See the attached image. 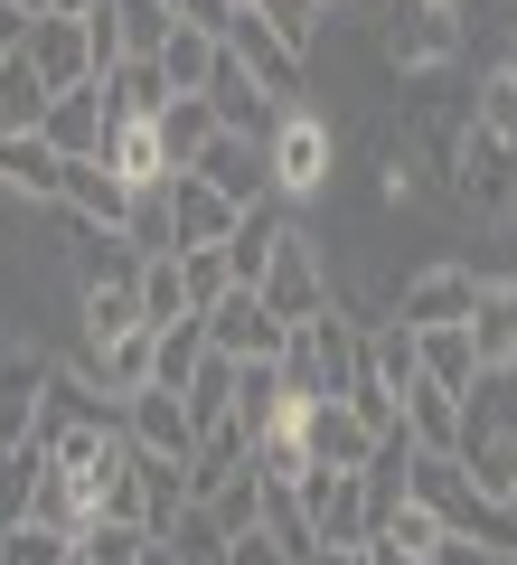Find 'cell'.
<instances>
[{
	"mask_svg": "<svg viewBox=\"0 0 517 565\" xmlns=\"http://www.w3.org/2000/svg\"><path fill=\"white\" fill-rule=\"evenodd\" d=\"M461 471H471L489 500L517 490V367H480V386L461 396Z\"/></svg>",
	"mask_w": 517,
	"mask_h": 565,
	"instance_id": "6da1fadb",
	"label": "cell"
},
{
	"mask_svg": "<svg viewBox=\"0 0 517 565\" xmlns=\"http://www.w3.org/2000/svg\"><path fill=\"white\" fill-rule=\"evenodd\" d=\"M282 377H292V396H358V377H367V330L338 321V311L301 321L292 349H282Z\"/></svg>",
	"mask_w": 517,
	"mask_h": 565,
	"instance_id": "7a4b0ae2",
	"label": "cell"
},
{
	"mask_svg": "<svg viewBox=\"0 0 517 565\" xmlns=\"http://www.w3.org/2000/svg\"><path fill=\"white\" fill-rule=\"evenodd\" d=\"M66 434H122V396H104L85 367H47V396H39V434L29 444L57 452Z\"/></svg>",
	"mask_w": 517,
	"mask_h": 565,
	"instance_id": "3957f363",
	"label": "cell"
},
{
	"mask_svg": "<svg viewBox=\"0 0 517 565\" xmlns=\"http://www.w3.org/2000/svg\"><path fill=\"white\" fill-rule=\"evenodd\" d=\"M301 509H311V527H320V556L377 537V490H367V471H311V481H301Z\"/></svg>",
	"mask_w": 517,
	"mask_h": 565,
	"instance_id": "277c9868",
	"label": "cell"
},
{
	"mask_svg": "<svg viewBox=\"0 0 517 565\" xmlns=\"http://www.w3.org/2000/svg\"><path fill=\"white\" fill-rule=\"evenodd\" d=\"M263 311H273V321H292V330L330 311V274H320V245L301 236V226H282L273 264H263Z\"/></svg>",
	"mask_w": 517,
	"mask_h": 565,
	"instance_id": "5b68a950",
	"label": "cell"
},
{
	"mask_svg": "<svg viewBox=\"0 0 517 565\" xmlns=\"http://www.w3.org/2000/svg\"><path fill=\"white\" fill-rule=\"evenodd\" d=\"M263 161H273V199H320L330 189V122L292 104L273 122V141H263Z\"/></svg>",
	"mask_w": 517,
	"mask_h": 565,
	"instance_id": "8992f818",
	"label": "cell"
},
{
	"mask_svg": "<svg viewBox=\"0 0 517 565\" xmlns=\"http://www.w3.org/2000/svg\"><path fill=\"white\" fill-rule=\"evenodd\" d=\"M480 311V274L471 264H423V274H405V292H396V321L414 330H461Z\"/></svg>",
	"mask_w": 517,
	"mask_h": 565,
	"instance_id": "52a82bcc",
	"label": "cell"
},
{
	"mask_svg": "<svg viewBox=\"0 0 517 565\" xmlns=\"http://www.w3.org/2000/svg\"><path fill=\"white\" fill-rule=\"evenodd\" d=\"M461 199H471V217L480 226H508L517 217V141H498V132H461Z\"/></svg>",
	"mask_w": 517,
	"mask_h": 565,
	"instance_id": "ba28073f",
	"label": "cell"
},
{
	"mask_svg": "<svg viewBox=\"0 0 517 565\" xmlns=\"http://www.w3.org/2000/svg\"><path fill=\"white\" fill-rule=\"evenodd\" d=\"M226 57H236L245 76H255L263 95L282 104V114H292V104H301V47L282 39V29L263 20V10H236V29H226Z\"/></svg>",
	"mask_w": 517,
	"mask_h": 565,
	"instance_id": "9c48e42d",
	"label": "cell"
},
{
	"mask_svg": "<svg viewBox=\"0 0 517 565\" xmlns=\"http://www.w3.org/2000/svg\"><path fill=\"white\" fill-rule=\"evenodd\" d=\"M377 39H386V57H396L405 76H423V66H452V57H461V20H452V10H423V0H386Z\"/></svg>",
	"mask_w": 517,
	"mask_h": 565,
	"instance_id": "30bf717a",
	"label": "cell"
},
{
	"mask_svg": "<svg viewBox=\"0 0 517 565\" xmlns=\"http://www.w3.org/2000/svg\"><path fill=\"white\" fill-rule=\"evenodd\" d=\"M207 349H217V359H236V367L282 359V349H292V321H273V311H263V292H226V302L207 311Z\"/></svg>",
	"mask_w": 517,
	"mask_h": 565,
	"instance_id": "8fae6325",
	"label": "cell"
},
{
	"mask_svg": "<svg viewBox=\"0 0 517 565\" xmlns=\"http://www.w3.org/2000/svg\"><path fill=\"white\" fill-rule=\"evenodd\" d=\"M122 434H132V452H151V462H198V424H189V405L170 396V386H141L132 405H122Z\"/></svg>",
	"mask_w": 517,
	"mask_h": 565,
	"instance_id": "7c38bea8",
	"label": "cell"
},
{
	"mask_svg": "<svg viewBox=\"0 0 517 565\" xmlns=\"http://www.w3.org/2000/svg\"><path fill=\"white\" fill-rule=\"evenodd\" d=\"M0 189L29 207H66V151L47 132H10L0 141Z\"/></svg>",
	"mask_w": 517,
	"mask_h": 565,
	"instance_id": "4fadbf2b",
	"label": "cell"
},
{
	"mask_svg": "<svg viewBox=\"0 0 517 565\" xmlns=\"http://www.w3.org/2000/svg\"><path fill=\"white\" fill-rule=\"evenodd\" d=\"M132 199H141V189H122L104 161H66V207H57V217L95 226V236H122V226H132Z\"/></svg>",
	"mask_w": 517,
	"mask_h": 565,
	"instance_id": "5bb4252c",
	"label": "cell"
},
{
	"mask_svg": "<svg viewBox=\"0 0 517 565\" xmlns=\"http://www.w3.org/2000/svg\"><path fill=\"white\" fill-rule=\"evenodd\" d=\"M377 444H386V434H377V424H367L348 396H320V415H311L320 471H367V462H377Z\"/></svg>",
	"mask_w": 517,
	"mask_h": 565,
	"instance_id": "9a60e30c",
	"label": "cell"
},
{
	"mask_svg": "<svg viewBox=\"0 0 517 565\" xmlns=\"http://www.w3.org/2000/svg\"><path fill=\"white\" fill-rule=\"evenodd\" d=\"M29 66L47 76V95L95 85V39H85V20H39V29H29Z\"/></svg>",
	"mask_w": 517,
	"mask_h": 565,
	"instance_id": "2e32d148",
	"label": "cell"
},
{
	"mask_svg": "<svg viewBox=\"0 0 517 565\" xmlns=\"http://www.w3.org/2000/svg\"><path fill=\"white\" fill-rule=\"evenodd\" d=\"M39 132L57 141L66 161H104V141H114V114H104V85H76V95H57Z\"/></svg>",
	"mask_w": 517,
	"mask_h": 565,
	"instance_id": "e0dca14e",
	"label": "cell"
},
{
	"mask_svg": "<svg viewBox=\"0 0 517 565\" xmlns=\"http://www.w3.org/2000/svg\"><path fill=\"white\" fill-rule=\"evenodd\" d=\"M198 180H217L226 207H273V161H263V141H236V132H226L217 151L198 161Z\"/></svg>",
	"mask_w": 517,
	"mask_h": 565,
	"instance_id": "ac0fdd59",
	"label": "cell"
},
{
	"mask_svg": "<svg viewBox=\"0 0 517 565\" xmlns=\"http://www.w3.org/2000/svg\"><path fill=\"white\" fill-rule=\"evenodd\" d=\"M39 396H47V359L39 349H0V452L39 434Z\"/></svg>",
	"mask_w": 517,
	"mask_h": 565,
	"instance_id": "d6986e66",
	"label": "cell"
},
{
	"mask_svg": "<svg viewBox=\"0 0 517 565\" xmlns=\"http://www.w3.org/2000/svg\"><path fill=\"white\" fill-rule=\"evenodd\" d=\"M170 104H180V85L160 76V57H122L114 76H104V114L114 122H160Z\"/></svg>",
	"mask_w": 517,
	"mask_h": 565,
	"instance_id": "ffe728a7",
	"label": "cell"
},
{
	"mask_svg": "<svg viewBox=\"0 0 517 565\" xmlns=\"http://www.w3.org/2000/svg\"><path fill=\"white\" fill-rule=\"evenodd\" d=\"M170 217H180V255H189V245H226L245 207H226V199H217V180L180 170V180H170Z\"/></svg>",
	"mask_w": 517,
	"mask_h": 565,
	"instance_id": "44dd1931",
	"label": "cell"
},
{
	"mask_svg": "<svg viewBox=\"0 0 517 565\" xmlns=\"http://www.w3.org/2000/svg\"><path fill=\"white\" fill-rule=\"evenodd\" d=\"M207 104H217V122H226V132H236V141H273V122H282V104L263 95V85L245 76L236 57L217 66V85H207Z\"/></svg>",
	"mask_w": 517,
	"mask_h": 565,
	"instance_id": "7402d4cb",
	"label": "cell"
},
{
	"mask_svg": "<svg viewBox=\"0 0 517 565\" xmlns=\"http://www.w3.org/2000/svg\"><path fill=\"white\" fill-rule=\"evenodd\" d=\"M151 359H160V330H122V340L85 349V377H95L104 396H122V405H132L141 386H151Z\"/></svg>",
	"mask_w": 517,
	"mask_h": 565,
	"instance_id": "603a6c76",
	"label": "cell"
},
{
	"mask_svg": "<svg viewBox=\"0 0 517 565\" xmlns=\"http://www.w3.org/2000/svg\"><path fill=\"white\" fill-rule=\"evenodd\" d=\"M282 226H292V217H282V199H273V207H245V217H236V236L217 245V255H226V274H236V292H263V264H273Z\"/></svg>",
	"mask_w": 517,
	"mask_h": 565,
	"instance_id": "cb8c5ba5",
	"label": "cell"
},
{
	"mask_svg": "<svg viewBox=\"0 0 517 565\" xmlns=\"http://www.w3.org/2000/svg\"><path fill=\"white\" fill-rule=\"evenodd\" d=\"M217 141H226V122H217V104H207V95H180L170 114H160V151H170V180H180V170H198Z\"/></svg>",
	"mask_w": 517,
	"mask_h": 565,
	"instance_id": "d4e9b609",
	"label": "cell"
},
{
	"mask_svg": "<svg viewBox=\"0 0 517 565\" xmlns=\"http://www.w3.org/2000/svg\"><path fill=\"white\" fill-rule=\"evenodd\" d=\"M104 170H114L122 189H170V151H160V122H114V141H104Z\"/></svg>",
	"mask_w": 517,
	"mask_h": 565,
	"instance_id": "484cf974",
	"label": "cell"
},
{
	"mask_svg": "<svg viewBox=\"0 0 517 565\" xmlns=\"http://www.w3.org/2000/svg\"><path fill=\"white\" fill-rule=\"evenodd\" d=\"M396 405H405V434H414L423 452H461V396H452V386L414 377V386H405Z\"/></svg>",
	"mask_w": 517,
	"mask_h": 565,
	"instance_id": "4316f807",
	"label": "cell"
},
{
	"mask_svg": "<svg viewBox=\"0 0 517 565\" xmlns=\"http://www.w3.org/2000/svg\"><path fill=\"white\" fill-rule=\"evenodd\" d=\"M217 66H226V39H217V29H198V20H180V39L160 47V76L180 85V95H207Z\"/></svg>",
	"mask_w": 517,
	"mask_h": 565,
	"instance_id": "83f0119b",
	"label": "cell"
},
{
	"mask_svg": "<svg viewBox=\"0 0 517 565\" xmlns=\"http://www.w3.org/2000/svg\"><path fill=\"white\" fill-rule=\"evenodd\" d=\"M263 500H273V481H263V471L245 462V471H226V481L207 490L198 509H207V519L226 527V546H236V537H255V527H263Z\"/></svg>",
	"mask_w": 517,
	"mask_h": 565,
	"instance_id": "f1b7e54d",
	"label": "cell"
},
{
	"mask_svg": "<svg viewBox=\"0 0 517 565\" xmlns=\"http://www.w3.org/2000/svg\"><path fill=\"white\" fill-rule=\"evenodd\" d=\"M471 349H480V367H517V282H480Z\"/></svg>",
	"mask_w": 517,
	"mask_h": 565,
	"instance_id": "f546056e",
	"label": "cell"
},
{
	"mask_svg": "<svg viewBox=\"0 0 517 565\" xmlns=\"http://www.w3.org/2000/svg\"><path fill=\"white\" fill-rule=\"evenodd\" d=\"M47 104H57V95H47V76L29 66V47H20V57H0V141H10V132H39Z\"/></svg>",
	"mask_w": 517,
	"mask_h": 565,
	"instance_id": "4dcf8cb0",
	"label": "cell"
},
{
	"mask_svg": "<svg viewBox=\"0 0 517 565\" xmlns=\"http://www.w3.org/2000/svg\"><path fill=\"white\" fill-rule=\"evenodd\" d=\"M122 330H151V321H141V274H132V282H95V292H85V349L122 340Z\"/></svg>",
	"mask_w": 517,
	"mask_h": 565,
	"instance_id": "1f68e13d",
	"label": "cell"
},
{
	"mask_svg": "<svg viewBox=\"0 0 517 565\" xmlns=\"http://www.w3.org/2000/svg\"><path fill=\"white\" fill-rule=\"evenodd\" d=\"M39 481H47V452L39 444H10V452H0V527H29Z\"/></svg>",
	"mask_w": 517,
	"mask_h": 565,
	"instance_id": "d6a6232c",
	"label": "cell"
},
{
	"mask_svg": "<svg viewBox=\"0 0 517 565\" xmlns=\"http://www.w3.org/2000/svg\"><path fill=\"white\" fill-rule=\"evenodd\" d=\"M423 377H433V386H452V396H471V386H480L471 321H461V330H423Z\"/></svg>",
	"mask_w": 517,
	"mask_h": 565,
	"instance_id": "836d02e7",
	"label": "cell"
},
{
	"mask_svg": "<svg viewBox=\"0 0 517 565\" xmlns=\"http://www.w3.org/2000/svg\"><path fill=\"white\" fill-rule=\"evenodd\" d=\"M114 29H122V57H160L180 39V10L170 0H114Z\"/></svg>",
	"mask_w": 517,
	"mask_h": 565,
	"instance_id": "e575fe53",
	"label": "cell"
},
{
	"mask_svg": "<svg viewBox=\"0 0 517 565\" xmlns=\"http://www.w3.org/2000/svg\"><path fill=\"white\" fill-rule=\"evenodd\" d=\"M122 245H132L141 264L180 255V217H170V189H141V199H132V226H122Z\"/></svg>",
	"mask_w": 517,
	"mask_h": 565,
	"instance_id": "d590c367",
	"label": "cell"
},
{
	"mask_svg": "<svg viewBox=\"0 0 517 565\" xmlns=\"http://www.w3.org/2000/svg\"><path fill=\"white\" fill-rule=\"evenodd\" d=\"M207 367V321H180L160 330V359H151V386H170V396H189V377Z\"/></svg>",
	"mask_w": 517,
	"mask_h": 565,
	"instance_id": "8d00e7d4",
	"label": "cell"
},
{
	"mask_svg": "<svg viewBox=\"0 0 517 565\" xmlns=\"http://www.w3.org/2000/svg\"><path fill=\"white\" fill-rule=\"evenodd\" d=\"M151 527H122V519H95V527H85V537H76V556L85 565H151Z\"/></svg>",
	"mask_w": 517,
	"mask_h": 565,
	"instance_id": "74e56055",
	"label": "cell"
},
{
	"mask_svg": "<svg viewBox=\"0 0 517 565\" xmlns=\"http://www.w3.org/2000/svg\"><path fill=\"white\" fill-rule=\"evenodd\" d=\"M180 282H189V311H198V321L226 302V292H236V274H226L217 245H189V255H180Z\"/></svg>",
	"mask_w": 517,
	"mask_h": 565,
	"instance_id": "f35d334b",
	"label": "cell"
},
{
	"mask_svg": "<svg viewBox=\"0 0 517 565\" xmlns=\"http://www.w3.org/2000/svg\"><path fill=\"white\" fill-rule=\"evenodd\" d=\"M160 546H170V556H180V565H226V527L207 519L198 500L180 509V527H170V537H160Z\"/></svg>",
	"mask_w": 517,
	"mask_h": 565,
	"instance_id": "ab89813d",
	"label": "cell"
},
{
	"mask_svg": "<svg viewBox=\"0 0 517 565\" xmlns=\"http://www.w3.org/2000/svg\"><path fill=\"white\" fill-rule=\"evenodd\" d=\"M0 565H76V537H57V527H0Z\"/></svg>",
	"mask_w": 517,
	"mask_h": 565,
	"instance_id": "60d3db41",
	"label": "cell"
},
{
	"mask_svg": "<svg viewBox=\"0 0 517 565\" xmlns=\"http://www.w3.org/2000/svg\"><path fill=\"white\" fill-rule=\"evenodd\" d=\"M377 537H386V546H405V556H442V546H452V537H442V519H433V509H414V500L386 509Z\"/></svg>",
	"mask_w": 517,
	"mask_h": 565,
	"instance_id": "b9f144b4",
	"label": "cell"
},
{
	"mask_svg": "<svg viewBox=\"0 0 517 565\" xmlns=\"http://www.w3.org/2000/svg\"><path fill=\"white\" fill-rule=\"evenodd\" d=\"M471 122H480V132H498V141H517V66L480 76V104H471Z\"/></svg>",
	"mask_w": 517,
	"mask_h": 565,
	"instance_id": "7bdbcfd3",
	"label": "cell"
},
{
	"mask_svg": "<svg viewBox=\"0 0 517 565\" xmlns=\"http://www.w3.org/2000/svg\"><path fill=\"white\" fill-rule=\"evenodd\" d=\"M226 565H292V556H282V546L255 527V537H236V546H226Z\"/></svg>",
	"mask_w": 517,
	"mask_h": 565,
	"instance_id": "ee69618b",
	"label": "cell"
},
{
	"mask_svg": "<svg viewBox=\"0 0 517 565\" xmlns=\"http://www.w3.org/2000/svg\"><path fill=\"white\" fill-rule=\"evenodd\" d=\"M29 29H39V20H20V10L0 0V57H20V47H29Z\"/></svg>",
	"mask_w": 517,
	"mask_h": 565,
	"instance_id": "f6af8a7d",
	"label": "cell"
},
{
	"mask_svg": "<svg viewBox=\"0 0 517 565\" xmlns=\"http://www.w3.org/2000/svg\"><path fill=\"white\" fill-rule=\"evenodd\" d=\"M114 0H47V20H104Z\"/></svg>",
	"mask_w": 517,
	"mask_h": 565,
	"instance_id": "bcb514c9",
	"label": "cell"
},
{
	"mask_svg": "<svg viewBox=\"0 0 517 565\" xmlns=\"http://www.w3.org/2000/svg\"><path fill=\"white\" fill-rule=\"evenodd\" d=\"M367 565H442V556H405V546H386V537H367Z\"/></svg>",
	"mask_w": 517,
	"mask_h": 565,
	"instance_id": "7dc6e473",
	"label": "cell"
},
{
	"mask_svg": "<svg viewBox=\"0 0 517 565\" xmlns=\"http://www.w3.org/2000/svg\"><path fill=\"white\" fill-rule=\"evenodd\" d=\"M320 565H367V546H330V556H320Z\"/></svg>",
	"mask_w": 517,
	"mask_h": 565,
	"instance_id": "c3c4849f",
	"label": "cell"
},
{
	"mask_svg": "<svg viewBox=\"0 0 517 565\" xmlns=\"http://www.w3.org/2000/svg\"><path fill=\"white\" fill-rule=\"evenodd\" d=\"M10 10H20V20H47V0H10Z\"/></svg>",
	"mask_w": 517,
	"mask_h": 565,
	"instance_id": "681fc988",
	"label": "cell"
},
{
	"mask_svg": "<svg viewBox=\"0 0 517 565\" xmlns=\"http://www.w3.org/2000/svg\"><path fill=\"white\" fill-rule=\"evenodd\" d=\"M423 10H452V20H461V0H423Z\"/></svg>",
	"mask_w": 517,
	"mask_h": 565,
	"instance_id": "f907efd6",
	"label": "cell"
},
{
	"mask_svg": "<svg viewBox=\"0 0 517 565\" xmlns=\"http://www.w3.org/2000/svg\"><path fill=\"white\" fill-rule=\"evenodd\" d=\"M151 565H180V556H170V546H151Z\"/></svg>",
	"mask_w": 517,
	"mask_h": 565,
	"instance_id": "816d5d0a",
	"label": "cell"
},
{
	"mask_svg": "<svg viewBox=\"0 0 517 565\" xmlns=\"http://www.w3.org/2000/svg\"><path fill=\"white\" fill-rule=\"evenodd\" d=\"M508 39H517V0H508Z\"/></svg>",
	"mask_w": 517,
	"mask_h": 565,
	"instance_id": "f5cc1de1",
	"label": "cell"
},
{
	"mask_svg": "<svg viewBox=\"0 0 517 565\" xmlns=\"http://www.w3.org/2000/svg\"><path fill=\"white\" fill-rule=\"evenodd\" d=\"M170 10H180V20H189V0H170Z\"/></svg>",
	"mask_w": 517,
	"mask_h": 565,
	"instance_id": "db71d44e",
	"label": "cell"
},
{
	"mask_svg": "<svg viewBox=\"0 0 517 565\" xmlns=\"http://www.w3.org/2000/svg\"><path fill=\"white\" fill-rule=\"evenodd\" d=\"M508 519H517V490H508Z\"/></svg>",
	"mask_w": 517,
	"mask_h": 565,
	"instance_id": "11a10c76",
	"label": "cell"
},
{
	"mask_svg": "<svg viewBox=\"0 0 517 565\" xmlns=\"http://www.w3.org/2000/svg\"><path fill=\"white\" fill-rule=\"evenodd\" d=\"M245 10H263V0H245Z\"/></svg>",
	"mask_w": 517,
	"mask_h": 565,
	"instance_id": "9f6ffc18",
	"label": "cell"
},
{
	"mask_svg": "<svg viewBox=\"0 0 517 565\" xmlns=\"http://www.w3.org/2000/svg\"><path fill=\"white\" fill-rule=\"evenodd\" d=\"M498 565H517V556H498Z\"/></svg>",
	"mask_w": 517,
	"mask_h": 565,
	"instance_id": "6f0895ef",
	"label": "cell"
},
{
	"mask_svg": "<svg viewBox=\"0 0 517 565\" xmlns=\"http://www.w3.org/2000/svg\"><path fill=\"white\" fill-rule=\"evenodd\" d=\"M76 565H85V556H76Z\"/></svg>",
	"mask_w": 517,
	"mask_h": 565,
	"instance_id": "680465c9",
	"label": "cell"
}]
</instances>
